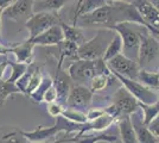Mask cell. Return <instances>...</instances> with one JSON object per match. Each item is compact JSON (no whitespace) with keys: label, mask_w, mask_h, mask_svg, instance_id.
Here are the masks:
<instances>
[{"label":"cell","mask_w":159,"mask_h":143,"mask_svg":"<svg viewBox=\"0 0 159 143\" xmlns=\"http://www.w3.org/2000/svg\"><path fill=\"white\" fill-rule=\"evenodd\" d=\"M53 83V80L49 76V75H45V76H43V80H42V83H40V86L37 88V91L32 93V94L30 95V98L32 99V102H43V97L45 94V92L48 91V88L50 87V86H52Z\"/></svg>","instance_id":"cell-28"},{"label":"cell","mask_w":159,"mask_h":143,"mask_svg":"<svg viewBox=\"0 0 159 143\" xmlns=\"http://www.w3.org/2000/svg\"><path fill=\"white\" fill-rule=\"evenodd\" d=\"M8 61V57L7 56H4V55H0V63H4V62Z\"/></svg>","instance_id":"cell-43"},{"label":"cell","mask_w":159,"mask_h":143,"mask_svg":"<svg viewBox=\"0 0 159 143\" xmlns=\"http://www.w3.org/2000/svg\"><path fill=\"white\" fill-rule=\"evenodd\" d=\"M98 143H107V142H98Z\"/></svg>","instance_id":"cell-45"},{"label":"cell","mask_w":159,"mask_h":143,"mask_svg":"<svg viewBox=\"0 0 159 143\" xmlns=\"http://www.w3.org/2000/svg\"><path fill=\"white\" fill-rule=\"evenodd\" d=\"M131 4L135 7L144 21V27L151 26L159 30V8L154 5V2L147 0H134L131 1Z\"/></svg>","instance_id":"cell-11"},{"label":"cell","mask_w":159,"mask_h":143,"mask_svg":"<svg viewBox=\"0 0 159 143\" xmlns=\"http://www.w3.org/2000/svg\"><path fill=\"white\" fill-rule=\"evenodd\" d=\"M113 105L118 109L121 117L131 116L135 111L140 110L139 102L125 87L119 88L113 95Z\"/></svg>","instance_id":"cell-12"},{"label":"cell","mask_w":159,"mask_h":143,"mask_svg":"<svg viewBox=\"0 0 159 143\" xmlns=\"http://www.w3.org/2000/svg\"><path fill=\"white\" fill-rule=\"evenodd\" d=\"M115 36V31L112 29H101L92 40L86 41L82 45L77 49V59L79 60H87V61H94L102 59L106 53L109 43Z\"/></svg>","instance_id":"cell-1"},{"label":"cell","mask_w":159,"mask_h":143,"mask_svg":"<svg viewBox=\"0 0 159 143\" xmlns=\"http://www.w3.org/2000/svg\"><path fill=\"white\" fill-rule=\"evenodd\" d=\"M122 50H124L122 40H121V37H120L119 35L115 32V36H114V38L112 40V42L109 43V45L107 48L106 53H105L102 59H103L105 62H108L109 60L114 59L115 56L122 54Z\"/></svg>","instance_id":"cell-23"},{"label":"cell","mask_w":159,"mask_h":143,"mask_svg":"<svg viewBox=\"0 0 159 143\" xmlns=\"http://www.w3.org/2000/svg\"><path fill=\"white\" fill-rule=\"evenodd\" d=\"M56 100H58V95H57V91L52 86H50L48 91L45 92V94L43 97V102H45L47 104H51V102H56Z\"/></svg>","instance_id":"cell-35"},{"label":"cell","mask_w":159,"mask_h":143,"mask_svg":"<svg viewBox=\"0 0 159 143\" xmlns=\"http://www.w3.org/2000/svg\"><path fill=\"white\" fill-rule=\"evenodd\" d=\"M106 63L111 73L118 74L120 76L131 79V80H137V78H138V74H139L140 70L138 62L128 59L124 54L115 56L114 59L109 60Z\"/></svg>","instance_id":"cell-8"},{"label":"cell","mask_w":159,"mask_h":143,"mask_svg":"<svg viewBox=\"0 0 159 143\" xmlns=\"http://www.w3.org/2000/svg\"><path fill=\"white\" fill-rule=\"evenodd\" d=\"M48 143H57V141H55V142H48Z\"/></svg>","instance_id":"cell-44"},{"label":"cell","mask_w":159,"mask_h":143,"mask_svg":"<svg viewBox=\"0 0 159 143\" xmlns=\"http://www.w3.org/2000/svg\"><path fill=\"white\" fill-rule=\"evenodd\" d=\"M60 18L52 12H38L26 21L25 27L29 31V40H33L55 25H60Z\"/></svg>","instance_id":"cell-5"},{"label":"cell","mask_w":159,"mask_h":143,"mask_svg":"<svg viewBox=\"0 0 159 143\" xmlns=\"http://www.w3.org/2000/svg\"><path fill=\"white\" fill-rule=\"evenodd\" d=\"M61 29L63 31V36H64V40L68 42H71L74 44H76L77 47L82 45L84 42H86V37L82 32V30L79 26H75V25H68L66 23L61 21L60 23Z\"/></svg>","instance_id":"cell-17"},{"label":"cell","mask_w":159,"mask_h":143,"mask_svg":"<svg viewBox=\"0 0 159 143\" xmlns=\"http://www.w3.org/2000/svg\"><path fill=\"white\" fill-rule=\"evenodd\" d=\"M86 115H87L88 122H93L95 119L102 117L103 115H106V111H105V107H103V109H92V110H89Z\"/></svg>","instance_id":"cell-36"},{"label":"cell","mask_w":159,"mask_h":143,"mask_svg":"<svg viewBox=\"0 0 159 143\" xmlns=\"http://www.w3.org/2000/svg\"><path fill=\"white\" fill-rule=\"evenodd\" d=\"M32 72H33V68H30V67H29L26 73H25V74L23 75L18 81L14 83V85H16V87L19 89V92L20 93H23V94H25V92H26L27 85H29V81H30V78H31Z\"/></svg>","instance_id":"cell-32"},{"label":"cell","mask_w":159,"mask_h":143,"mask_svg":"<svg viewBox=\"0 0 159 143\" xmlns=\"http://www.w3.org/2000/svg\"><path fill=\"white\" fill-rule=\"evenodd\" d=\"M57 143H75L70 141V138H66V140H57Z\"/></svg>","instance_id":"cell-42"},{"label":"cell","mask_w":159,"mask_h":143,"mask_svg":"<svg viewBox=\"0 0 159 143\" xmlns=\"http://www.w3.org/2000/svg\"><path fill=\"white\" fill-rule=\"evenodd\" d=\"M33 1L32 0H17L12 1L10 6L2 11V16L7 19L16 23H24L33 16Z\"/></svg>","instance_id":"cell-9"},{"label":"cell","mask_w":159,"mask_h":143,"mask_svg":"<svg viewBox=\"0 0 159 143\" xmlns=\"http://www.w3.org/2000/svg\"><path fill=\"white\" fill-rule=\"evenodd\" d=\"M111 29L121 37L122 44H124L122 51L125 53L124 55L133 61H135L134 57L138 59V50H139L140 40H141V32L138 30H134L129 23L116 24Z\"/></svg>","instance_id":"cell-4"},{"label":"cell","mask_w":159,"mask_h":143,"mask_svg":"<svg viewBox=\"0 0 159 143\" xmlns=\"http://www.w3.org/2000/svg\"><path fill=\"white\" fill-rule=\"evenodd\" d=\"M92 99H93V92L90 89L83 85L75 83L70 88L66 105L68 106V109L82 111L89 106V104L92 102Z\"/></svg>","instance_id":"cell-10"},{"label":"cell","mask_w":159,"mask_h":143,"mask_svg":"<svg viewBox=\"0 0 159 143\" xmlns=\"http://www.w3.org/2000/svg\"><path fill=\"white\" fill-rule=\"evenodd\" d=\"M68 126V122L66 119L61 118L56 124H53L50 128H43V126H38L33 131H20V134L26 138L29 143H48L50 140H52L61 131H66Z\"/></svg>","instance_id":"cell-7"},{"label":"cell","mask_w":159,"mask_h":143,"mask_svg":"<svg viewBox=\"0 0 159 143\" xmlns=\"http://www.w3.org/2000/svg\"><path fill=\"white\" fill-rule=\"evenodd\" d=\"M30 41L34 44V47L36 45H55V44L58 45L61 42L64 41V36H63L61 25H55Z\"/></svg>","instance_id":"cell-15"},{"label":"cell","mask_w":159,"mask_h":143,"mask_svg":"<svg viewBox=\"0 0 159 143\" xmlns=\"http://www.w3.org/2000/svg\"><path fill=\"white\" fill-rule=\"evenodd\" d=\"M114 122V118L109 115H103L102 117H100L98 119H95L93 122H88L83 125V129L81 131V135H83L87 130H94V131H102L106 130L107 128H109L112 125V123Z\"/></svg>","instance_id":"cell-22"},{"label":"cell","mask_w":159,"mask_h":143,"mask_svg":"<svg viewBox=\"0 0 159 143\" xmlns=\"http://www.w3.org/2000/svg\"><path fill=\"white\" fill-rule=\"evenodd\" d=\"M62 64L58 63L57 66V73H56V78L53 79V87L57 91V95H58V100L57 102H64L66 104V98L69 95L70 88L73 86V80L70 79L69 74L64 73L62 69Z\"/></svg>","instance_id":"cell-14"},{"label":"cell","mask_w":159,"mask_h":143,"mask_svg":"<svg viewBox=\"0 0 159 143\" xmlns=\"http://www.w3.org/2000/svg\"><path fill=\"white\" fill-rule=\"evenodd\" d=\"M8 54H11V45H7L5 43H0V55L7 56Z\"/></svg>","instance_id":"cell-38"},{"label":"cell","mask_w":159,"mask_h":143,"mask_svg":"<svg viewBox=\"0 0 159 143\" xmlns=\"http://www.w3.org/2000/svg\"><path fill=\"white\" fill-rule=\"evenodd\" d=\"M137 62L140 69L145 70H150L154 63L159 62V40L150 34L148 30H146L145 34L141 32Z\"/></svg>","instance_id":"cell-3"},{"label":"cell","mask_w":159,"mask_h":143,"mask_svg":"<svg viewBox=\"0 0 159 143\" xmlns=\"http://www.w3.org/2000/svg\"><path fill=\"white\" fill-rule=\"evenodd\" d=\"M34 48V44L27 38L25 42L16 44V45H11V53L16 55L17 60L19 63H25V64H30L32 61V50Z\"/></svg>","instance_id":"cell-16"},{"label":"cell","mask_w":159,"mask_h":143,"mask_svg":"<svg viewBox=\"0 0 159 143\" xmlns=\"http://www.w3.org/2000/svg\"><path fill=\"white\" fill-rule=\"evenodd\" d=\"M8 66H11L12 68V73H11V76L7 79L6 81L10 82V83H16V82L19 80L23 75L25 74L29 69V64H25V63H19V62H12L8 60Z\"/></svg>","instance_id":"cell-26"},{"label":"cell","mask_w":159,"mask_h":143,"mask_svg":"<svg viewBox=\"0 0 159 143\" xmlns=\"http://www.w3.org/2000/svg\"><path fill=\"white\" fill-rule=\"evenodd\" d=\"M2 8H0V43H4L2 42V38H1V17H2Z\"/></svg>","instance_id":"cell-41"},{"label":"cell","mask_w":159,"mask_h":143,"mask_svg":"<svg viewBox=\"0 0 159 143\" xmlns=\"http://www.w3.org/2000/svg\"><path fill=\"white\" fill-rule=\"evenodd\" d=\"M42 80H43V74L40 72L39 68H33V72L31 74V78H30V81H29V85H27L26 92H25V95H30L34 93L37 88L40 86L42 83Z\"/></svg>","instance_id":"cell-30"},{"label":"cell","mask_w":159,"mask_h":143,"mask_svg":"<svg viewBox=\"0 0 159 143\" xmlns=\"http://www.w3.org/2000/svg\"><path fill=\"white\" fill-rule=\"evenodd\" d=\"M119 131L122 143H138L129 116H122L120 118Z\"/></svg>","instance_id":"cell-18"},{"label":"cell","mask_w":159,"mask_h":143,"mask_svg":"<svg viewBox=\"0 0 159 143\" xmlns=\"http://www.w3.org/2000/svg\"><path fill=\"white\" fill-rule=\"evenodd\" d=\"M47 110H48V113L50 115L51 117H61L62 116V113H63V106H62V104L60 102H51V104H48L47 106Z\"/></svg>","instance_id":"cell-34"},{"label":"cell","mask_w":159,"mask_h":143,"mask_svg":"<svg viewBox=\"0 0 159 143\" xmlns=\"http://www.w3.org/2000/svg\"><path fill=\"white\" fill-rule=\"evenodd\" d=\"M8 62V61H7ZM7 62H4V63H0V80H2L4 78V74H5V70H6V67L8 66Z\"/></svg>","instance_id":"cell-39"},{"label":"cell","mask_w":159,"mask_h":143,"mask_svg":"<svg viewBox=\"0 0 159 143\" xmlns=\"http://www.w3.org/2000/svg\"><path fill=\"white\" fill-rule=\"evenodd\" d=\"M2 143H29L25 137L20 134V131H13L2 136Z\"/></svg>","instance_id":"cell-33"},{"label":"cell","mask_w":159,"mask_h":143,"mask_svg":"<svg viewBox=\"0 0 159 143\" xmlns=\"http://www.w3.org/2000/svg\"><path fill=\"white\" fill-rule=\"evenodd\" d=\"M129 117H131V122H132L138 143H158V141L154 138V136L151 134V131L148 130V128L144 124L141 110L135 111Z\"/></svg>","instance_id":"cell-13"},{"label":"cell","mask_w":159,"mask_h":143,"mask_svg":"<svg viewBox=\"0 0 159 143\" xmlns=\"http://www.w3.org/2000/svg\"><path fill=\"white\" fill-rule=\"evenodd\" d=\"M111 74H112L113 76H115L118 80H120L121 83L124 85V87H125L140 104L151 105V104H154V102H157L159 100V97L157 92L152 91L151 88L145 87V86L141 85L139 81H137V80H131V79L120 76V75L114 74V73H111Z\"/></svg>","instance_id":"cell-6"},{"label":"cell","mask_w":159,"mask_h":143,"mask_svg":"<svg viewBox=\"0 0 159 143\" xmlns=\"http://www.w3.org/2000/svg\"><path fill=\"white\" fill-rule=\"evenodd\" d=\"M109 81V75H98L94 79L90 80V91L96 92V91H102L107 87Z\"/></svg>","instance_id":"cell-31"},{"label":"cell","mask_w":159,"mask_h":143,"mask_svg":"<svg viewBox=\"0 0 159 143\" xmlns=\"http://www.w3.org/2000/svg\"><path fill=\"white\" fill-rule=\"evenodd\" d=\"M146 29L150 31V34L153 35L154 37H157V38L159 40V30H156V29H153V27H151V26H147Z\"/></svg>","instance_id":"cell-40"},{"label":"cell","mask_w":159,"mask_h":143,"mask_svg":"<svg viewBox=\"0 0 159 143\" xmlns=\"http://www.w3.org/2000/svg\"><path fill=\"white\" fill-rule=\"evenodd\" d=\"M106 0H83V1H80L77 10H76V13H75L74 23L76 21V19L79 17L92 13L95 10H98V8L102 7L103 5H106Z\"/></svg>","instance_id":"cell-20"},{"label":"cell","mask_w":159,"mask_h":143,"mask_svg":"<svg viewBox=\"0 0 159 143\" xmlns=\"http://www.w3.org/2000/svg\"><path fill=\"white\" fill-rule=\"evenodd\" d=\"M16 93H20L19 89L16 87V85L10 83L6 80H0V107L5 104L8 97Z\"/></svg>","instance_id":"cell-29"},{"label":"cell","mask_w":159,"mask_h":143,"mask_svg":"<svg viewBox=\"0 0 159 143\" xmlns=\"http://www.w3.org/2000/svg\"><path fill=\"white\" fill-rule=\"evenodd\" d=\"M68 74L73 81H75L77 85H82L86 81L90 82V80L98 75H111V72L103 59L94 61L77 60L69 66Z\"/></svg>","instance_id":"cell-2"},{"label":"cell","mask_w":159,"mask_h":143,"mask_svg":"<svg viewBox=\"0 0 159 143\" xmlns=\"http://www.w3.org/2000/svg\"><path fill=\"white\" fill-rule=\"evenodd\" d=\"M139 107L143 112V121L146 126L159 115V100L151 105H145L139 102Z\"/></svg>","instance_id":"cell-25"},{"label":"cell","mask_w":159,"mask_h":143,"mask_svg":"<svg viewBox=\"0 0 159 143\" xmlns=\"http://www.w3.org/2000/svg\"><path fill=\"white\" fill-rule=\"evenodd\" d=\"M62 118L66 119V122H71L75 123L76 125H83L88 123V119H87V115L86 112L83 111H80V110H75V109H66L62 113Z\"/></svg>","instance_id":"cell-24"},{"label":"cell","mask_w":159,"mask_h":143,"mask_svg":"<svg viewBox=\"0 0 159 143\" xmlns=\"http://www.w3.org/2000/svg\"><path fill=\"white\" fill-rule=\"evenodd\" d=\"M66 0H40L33 1V12H57L66 5Z\"/></svg>","instance_id":"cell-19"},{"label":"cell","mask_w":159,"mask_h":143,"mask_svg":"<svg viewBox=\"0 0 159 143\" xmlns=\"http://www.w3.org/2000/svg\"><path fill=\"white\" fill-rule=\"evenodd\" d=\"M147 128H148V130L151 131V134L154 136V138H156L159 143V115L147 125Z\"/></svg>","instance_id":"cell-37"},{"label":"cell","mask_w":159,"mask_h":143,"mask_svg":"<svg viewBox=\"0 0 159 143\" xmlns=\"http://www.w3.org/2000/svg\"><path fill=\"white\" fill-rule=\"evenodd\" d=\"M137 81H139L141 85L151 89H158L159 91V73L158 72H151L140 69Z\"/></svg>","instance_id":"cell-21"},{"label":"cell","mask_w":159,"mask_h":143,"mask_svg":"<svg viewBox=\"0 0 159 143\" xmlns=\"http://www.w3.org/2000/svg\"><path fill=\"white\" fill-rule=\"evenodd\" d=\"M58 47H60L61 53V60L58 63H61V64H62V62L66 57H77V49H79V47L76 44L64 40V41H62L58 44Z\"/></svg>","instance_id":"cell-27"},{"label":"cell","mask_w":159,"mask_h":143,"mask_svg":"<svg viewBox=\"0 0 159 143\" xmlns=\"http://www.w3.org/2000/svg\"><path fill=\"white\" fill-rule=\"evenodd\" d=\"M158 97H159V92H158Z\"/></svg>","instance_id":"cell-46"}]
</instances>
